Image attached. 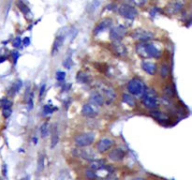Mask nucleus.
<instances>
[{
    "mask_svg": "<svg viewBox=\"0 0 192 180\" xmlns=\"http://www.w3.org/2000/svg\"><path fill=\"white\" fill-rule=\"evenodd\" d=\"M52 147H55V146L58 144L59 142V135H58V127L56 126V124H55L54 126H52Z\"/></svg>",
    "mask_w": 192,
    "mask_h": 180,
    "instance_id": "aec40b11",
    "label": "nucleus"
},
{
    "mask_svg": "<svg viewBox=\"0 0 192 180\" xmlns=\"http://www.w3.org/2000/svg\"><path fill=\"white\" fill-rule=\"evenodd\" d=\"M150 116L155 118L156 120L161 122V123H165V122H169L170 118L169 116L163 112H159V111H153L150 112Z\"/></svg>",
    "mask_w": 192,
    "mask_h": 180,
    "instance_id": "a211bd4d",
    "label": "nucleus"
},
{
    "mask_svg": "<svg viewBox=\"0 0 192 180\" xmlns=\"http://www.w3.org/2000/svg\"><path fill=\"white\" fill-rule=\"evenodd\" d=\"M99 93L102 95L104 102L106 104L113 103L116 98V93L114 91V89L112 86L104 85V84H101L99 86Z\"/></svg>",
    "mask_w": 192,
    "mask_h": 180,
    "instance_id": "20e7f679",
    "label": "nucleus"
},
{
    "mask_svg": "<svg viewBox=\"0 0 192 180\" xmlns=\"http://www.w3.org/2000/svg\"><path fill=\"white\" fill-rule=\"evenodd\" d=\"M109 158L113 161H120L125 158V151L122 148H115L110 152Z\"/></svg>",
    "mask_w": 192,
    "mask_h": 180,
    "instance_id": "ddd939ff",
    "label": "nucleus"
},
{
    "mask_svg": "<svg viewBox=\"0 0 192 180\" xmlns=\"http://www.w3.org/2000/svg\"><path fill=\"white\" fill-rule=\"evenodd\" d=\"M21 45H22V40H21L20 37H17L14 40H13V46L15 48H20Z\"/></svg>",
    "mask_w": 192,
    "mask_h": 180,
    "instance_id": "f704fd0d",
    "label": "nucleus"
},
{
    "mask_svg": "<svg viewBox=\"0 0 192 180\" xmlns=\"http://www.w3.org/2000/svg\"><path fill=\"white\" fill-rule=\"evenodd\" d=\"M3 175H7V165H6V164L3 165Z\"/></svg>",
    "mask_w": 192,
    "mask_h": 180,
    "instance_id": "79ce46f5",
    "label": "nucleus"
},
{
    "mask_svg": "<svg viewBox=\"0 0 192 180\" xmlns=\"http://www.w3.org/2000/svg\"><path fill=\"white\" fill-rule=\"evenodd\" d=\"M118 12L119 14L126 18V19H129V20H133L137 17L138 15V11L137 9L129 4H123L118 8Z\"/></svg>",
    "mask_w": 192,
    "mask_h": 180,
    "instance_id": "423d86ee",
    "label": "nucleus"
},
{
    "mask_svg": "<svg viewBox=\"0 0 192 180\" xmlns=\"http://www.w3.org/2000/svg\"><path fill=\"white\" fill-rule=\"evenodd\" d=\"M40 133H41V136L45 138L48 136L49 134V124L47 122L43 123L40 127Z\"/></svg>",
    "mask_w": 192,
    "mask_h": 180,
    "instance_id": "a878e982",
    "label": "nucleus"
},
{
    "mask_svg": "<svg viewBox=\"0 0 192 180\" xmlns=\"http://www.w3.org/2000/svg\"><path fill=\"white\" fill-rule=\"evenodd\" d=\"M183 7H184L183 3H181L179 1L173 2L172 4H170V6L167 8V11L170 14H176L183 9Z\"/></svg>",
    "mask_w": 192,
    "mask_h": 180,
    "instance_id": "6ab92c4d",
    "label": "nucleus"
},
{
    "mask_svg": "<svg viewBox=\"0 0 192 180\" xmlns=\"http://www.w3.org/2000/svg\"><path fill=\"white\" fill-rule=\"evenodd\" d=\"M90 99H91V102L92 104L96 105V106H101L104 103V99L102 95L99 93V91H94L91 96H90Z\"/></svg>",
    "mask_w": 192,
    "mask_h": 180,
    "instance_id": "2eb2a0df",
    "label": "nucleus"
},
{
    "mask_svg": "<svg viewBox=\"0 0 192 180\" xmlns=\"http://www.w3.org/2000/svg\"><path fill=\"white\" fill-rule=\"evenodd\" d=\"M12 56H13L14 63H16L17 60H18V58H19V56H20V54L17 51H14V52H12Z\"/></svg>",
    "mask_w": 192,
    "mask_h": 180,
    "instance_id": "4c0bfd02",
    "label": "nucleus"
},
{
    "mask_svg": "<svg viewBox=\"0 0 192 180\" xmlns=\"http://www.w3.org/2000/svg\"><path fill=\"white\" fill-rule=\"evenodd\" d=\"M132 37L137 40H140L141 42H145L152 40L154 38V35L150 31L144 29H137L132 33Z\"/></svg>",
    "mask_w": 192,
    "mask_h": 180,
    "instance_id": "6e6552de",
    "label": "nucleus"
},
{
    "mask_svg": "<svg viewBox=\"0 0 192 180\" xmlns=\"http://www.w3.org/2000/svg\"><path fill=\"white\" fill-rule=\"evenodd\" d=\"M63 66L65 67V68H67L68 70L70 69L71 66H72V59H71L70 56H69V57H67V58L65 59V61L63 62Z\"/></svg>",
    "mask_w": 192,
    "mask_h": 180,
    "instance_id": "473e14b6",
    "label": "nucleus"
},
{
    "mask_svg": "<svg viewBox=\"0 0 192 180\" xmlns=\"http://www.w3.org/2000/svg\"><path fill=\"white\" fill-rule=\"evenodd\" d=\"M86 175L90 179H95L96 178V174H95V171H93V170L92 171H87L86 172Z\"/></svg>",
    "mask_w": 192,
    "mask_h": 180,
    "instance_id": "e433bc0d",
    "label": "nucleus"
},
{
    "mask_svg": "<svg viewBox=\"0 0 192 180\" xmlns=\"http://www.w3.org/2000/svg\"><path fill=\"white\" fill-rule=\"evenodd\" d=\"M99 180H111V179H99Z\"/></svg>",
    "mask_w": 192,
    "mask_h": 180,
    "instance_id": "a18cd8bd",
    "label": "nucleus"
},
{
    "mask_svg": "<svg viewBox=\"0 0 192 180\" xmlns=\"http://www.w3.org/2000/svg\"><path fill=\"white\" fill-rule=\"evenodd\" d=\"M113 21L111 20V19H109V18H107V19H104V20H102L101 22H99V24L95 27V29H94V34L95 35H98L99 33H100V32H103V31H105L106 29H108L109 27H111V26H112V22Z\"/></svg>",
    "mask_w": 192,
    "mask_h": 180,
    "instance_id": "f8f14e48",
    "label": "nucleus"
},
{
    "mask_svg": "<svg viewBox=\"0 0 192 180\" xmlns=\"http://www.w3.org/2000/svg\"><path fill=\"white\" fill-rule=\"evenodd\" d=\"M45 88H46V85H42L41 87H40V91H39V99H41V97L43 96L44 92H45Z\"/></svg>",
    "mask_w": 192,
    "mask_h": 180,
    "instance_id": "58836bf2",
    "label": "nucleus"
},
{
    "mask_svg": "<svg viewBox=\"0 0 192 180\" xmlns=\"http://www.w3.org/2000/svg\"><path fill=\"white\" fill-rule=\"evenodd\" d=\"M105 165L106 164H105V161L103 160H97V159L92 161L91 164H90L91 169L93 171H98V170H99V169H101L102 167H104Z\"/></svg>",
    "mask_w": 192,
    "mask_h": 180,
    "instance_id": "b1692460",
    "label": "nucleus"
},
{
    "mask_svg": "<svg viewBox=\"0 0 192 180\" xmlns=\"http://www.w3.org/2000/svg\"><path fill=\"white\" fill-rule=\"evenodd\" d=\"M133 180H145L144 178H142V177H138V178H135Z\"/></svg>",
    "mask_w": 192,
    "mask_h": 180,
    "instance_id": "c03bdc74",
    "label": "nucleus"
},
{
    "mask_svg": "<svg viewBox=\"0 0 192 180\" xmlns=\"http://www.w3.org/2000/svg\"><path fill=\"white\" fill-rule=\"evenodd\" d=\"M23 44L25 45V46H28V45L30 44V39L28 37H25L24 41H23Z\"/></svg>",
    "mask_w": 192,
    "mask_h": 180,
    "instance_id": "a19ab883",
    "label": "nucleus"
},
{
    "mask_svg": "<svg viewBox=\"0 0 192 180\" xmlns=\"http://www.w3.org/2000/svg\"><path fill=\"white\" fill-rule=\"evenodd\" d=\"M165 93L167 94V96L168 97H170V98H172V97H173L174 96V94H175V91H174V88L172 86V85H167L166 87H165Z\"/></svg>",
    "mask_w": 192,
    "mask_h": 180,
    "instance_id": "c756f323",
    "label": "nucleus"
},
{
    "mask_svg": "<svg viewBox=\"0 0 192 180\" xmlns=\"http://www.w3.org/2000/svg\"><path fill=\"white\" fill-rule=\"evenodd\" d=\"M112 51L119 57H125L127 54V50L121 41H113L112 43Z\"/></svg>",
    "mask_w": 192,
    "mask_h": 180,
    "instance_id": "1a4fd4ad",
    "label": "nucleus"
},
{
    "mask_svg": "<svg viewBox=\"0 0 192 180\" xmlns=\"http://www.w3.org/2000/svg\"><path fill=\"white\" fill-rule=\"evenodd\" d=\"M17 6L19 8V9L22 11V12L25 14V16L26 18H31L32 17V13H31V11L29 9V8L22 1V0H18V2H17Z\"/></svg>",
    "mask_w": 192,
    "mask_h": 180,
    "instance_id": "412c9836",
    "label": "nucleus"
},
{
    "mask_svg": "<svg viewBox=\"0 0 192 180\" xmlns=\"http://www.w3.org/2000/svg\"><path fill=\"white\" fill-rule=\"evenodd\" d=\"M77 151H78V156L84 160H87L90 161L96 160V154L93 153L90 149H79Z\"/></svg>",
    "mask_w": 192,
    "mask_h": 180,
    "instance_id": "dca6fc26",
    "label": "nucleus"
},
{
    "mask_svg": "<svg viewBox=\"0 0 192 180\" xmlns=\"http://www.w3.org/2000/svg\"><path fill=\"white\" fill-rule=\"evenodd\" d=\"M142 99H143V103L146 108L150 110H154L158 107L157 94L154 89L146 88L143 95L142 96Z\"/></svg>",
    "mask_w": 192,
    "mask_h": 180,
    "instance_id": "f03ea898",
    "label": "nucleus"
},
{
    "mask_svg": "<svg viewBox=\"0 0 192 180\" xmlns=\"http://www.w3.org/2000/svg\"><path fill=\"white\" fill-rule=\"evenodd\" d=\"M22 81L21 80H17L12 86V88H10V91H9V95L10 96H14L15 94H17L19 92V90L21 89V87H22Z\"/></svg>",
    "mask_w": 192,
    "mask_h": 180,
    "instance_id": "393cba45",
    "label": "nucleus"
},
{
    "mask_svg": "<svg viewBox=\"0 0 192 180\" xmlns=\"http://www.w3.org/2000/svg\"><path fill=\"white\" fill-rule=\"evenodd\" d=\"M64 40H65V36H64V35H58L56 38L54 45H52V55H55V54H56L59 52L60 48L62 47V45H63Z\"/></svg>",
    "mask_w": 192,
    "mask_h": 180,
    "instance_id": "4468645a",
    "label": "nucleus"
},
{
    "mask_svg": "<svg viewBox=\"0 0 192 180\" xmlns=\"http://www.w3.org/2000/svg\"><path fill=\"white\" fill-rule=\"evenodd\" d=\"M77 81L81 84H89L91 82V77L89 74L85 73V72H83V71H80L78 72L77 74Z\"/></svg>",
    "mask_w": 192,
    "mask_h": 180,
    "instance_id": "5701e85b",
    "label": "nucleus"
},
{
    "mask_svg": "<svg viewBox=\"0 0 192 180\" xmlns=\"http://www.w3.org/2000/svg\"><path fill=\"white\" fill-rule=\"evenodd\" d=\"M157 11H158V9H157V8H154V9L150 11V15H151L152 17L156 16V14L157 13Z\"/></svg>",
    "mask_w": 192,
    "mask_h": 180,
    "instance_id": "ea45409f",
    "label": "nucleus"
},
{
    "mask_svg": "<svg viewBox=\"0 0 192 180\" xmlns=\"http://www.w3.org/2000/svg\"><path fill=\"white\" fill-rule=\"evenodd\" d=\"M127 1L137 7H143L146 3V0H127Z\"/></svg>",
    "mask_w": 192,
    "mask_h": 180,
    "instance_id": "7c9ffc66",
    "label": "nucleus"
},
{
    "mask_svg": "<svg viewBox=\"0 0 192 180\" xmlns=\"http://www.w3.org/2000/svg\"><path fill=\"white\" fill-rule=\"evenodd\" d=\"M6 59H7L6 56H0V63H2V62L6 61Z\"/></svg>",
    "mask_w": 192,
    "mask_h": 180,
    "instance_id": "37998d69",
    "label": "nucleus"
},
{
    "mask_svg": "<svg viewBox=\"0 0 192 180\" xmlns=\"http://www.w3.org/2000/svg\"><path fill=\"white\" fill-rule=\"evenodd\" d=\"M146 86L144 83L139 78H133L127 83V90L132 96L142 97L145 91Z\"/></svg>",
    "mask_w": 192,
    "mask_h": 180,
    "instance_id": "7ed1b4c3",
    "label": "nucleus"
},
{
    "mask_svg": "<svg viewBox=\"0 0 192 180\" xmlns=\"http://www.w3.org/2000/svg\"><path fill=\"white\" fill-rule=\"evenodd\" d=\"M113 145V141L112 139L104 138V139H101V140L98 143L97 149H98L99 152L104 153V152H106L107 150H109Z\"/></svg>",
    "mask_w": 192,
    "mask_h": 180,
    "instance_id": "9b49d317",
    "label": "nucleus"
},
{
    "mask_svg": "<svg viewBox=\"0 0 192 180\" xmlns=\"http://www.w3.org/2000/svg\"><path fill=\"white\" fill-rule=\"evenodd\" d=\"M170 73V68L168 65H162L161 66V70H160V74H161V77L163 78H166L168 77Z\"/></svg>",
    "mask_w": 192,
    "mask_h": 180,
    "instance_id": "c85d7f7f",
    "label": "nucleus"
},
{
    "mask_svg": "<svg viewBox=\"0 0 192 180\" xmlns=\"http://www.w3.org/2000/svg\"><path fill=\"white\" fill-rule=\"evenodd\" d=\"M142 69L148 74L154 75L157 72V65L152 62L144 61L142 63Z\"/></svg>",
    "mask_w": 192,
    "mask_h": 180,
    "instance_id": "f3484780",
    "label": "nucleus"
},
{
    "mask_svg": "<svg viewBox=\"0 0 192 180\" xmlns=\"http://www.w3.org/2000/svg\"><path fill=\"white\" fill-rule=\"evenodd\" d=\"M27 104L29 105V109H32L33 107V93H31L27 98Z\"/></svg>",
    "mask_w": 192,
    "mask_h": 180,
    "instance_id": "c9c22d12",
    "label": "nucleus"
},
{
    "mask_svg": "<svg viewBox=\"0 0 192 180\" xmlns=\"http://www.w3.org/2000/svg\"><path fill=\"white\" fill-rule=\"evenodd\" d=\"M56 78L57 81L63 82L66 79V73L64 72V71H57L56 74Z\"/></svg>",
    "mask_w": 192,
    "mask_h": 180,
    "instance_id": "2f4dec72",
    "label": "nucleus"
},
{
    "mask_svg": "<svg viewBox=\"0 0 192 180\" xmlns=\"http://www.w3.org/2000/svg\"><path fill=\"white\" fill-rule=\"evenodd\" d=\"M95 141V134L92 132L80 134L75 138V144L79 147H85L91 145Z\"/></svg>",
    "mask_w": 192,
    "mask_h": 180,
    "instance_id": "39448f33",
    "label": "nucleus"
},
{
    "mask_svg": "<svg viewBox=\"0 0 192 180\" xmlns=\"http://www.w3.org/2000/svg\"><path fill=\"white\" fill-rule=\"evenodd\" d=\"M56 110V108L52 107V105H51V104H46V105L43 107V112H44V115H51V114H52V112H54Z\"/></svg>",
    "mask_w": 192,
    "mask_h": 180,
    "instance_id": "cd10ccee",
    "label": "nucleus"
},
{
    "mask_svg": "<svg viewBox=\"0 0 192 180\" xmlns=\"http://www.w3.org/2000/svg\"><path fill=\"white\" fill-rule=\"evenodd\" d=\"M126 35V29L123 26H116L110 30V39L113 41H121Z\"/></svg>",
    "mask_w": 192,
    "mask_h": 180,
    "instance_id": "0eeeda50",
    "label": "nucleus"
},
{
    "mask_svg": "<svg viewBox=\"0 0 192 180\" xmlns=\"http://www.w3.org/2000/svg\"><path fill=\"white\" fill-rule=\"evenodd\" d=\"M99 114L98 106L94 104H84L82 108V115L85 117H95Z\"/></svg>",
    "mask_w": 192,
    "mask_h": 180,
    "instance_id": "9d476101",
    "label": "nucleus"
},
{
    "mask_svg": "<svg viewBox=\"0 0 192 180\" xmlns=\"http://www.w3.org/2000/svg\"><path fill=\"white\" fill-rule=\"evenodd\" d=\"M122 100H123L124 103L129 105L130 107H135L136 106V99L130 94H123L122 95Z\"/></svg>",
    "mask_w": 192,
    "mask_h": 180,
    "instance_id": "4be33fe9",
    "label": "nucleus"
},
{
    "mask_svg": "<svg viewBox=\"0 0 192 180\" xmlns=\"http://www.w3.org/2000/svg\"><path fill=\"white\" fill-rule=\"evenodd\" d=\"M136 52L143 58H159L161 56V52L155 45L146 42H140L137 44Z\"/></svg>",
    "mask_w": 192,
    "mask_h": 180,
    "instance_id": "f257e3e1",
    "label": "nucleus"
},
{
    "mask_svg": "<svg viewBox=\"0 0 192 180\" xmlns=\"http://www.w3.org/2000/svg\"><path fill=\"white\" fill-rule=\"evenodd\" d=\"M43 169H44V155L40 154L38 160V171L40 173L43 171Z\"/></svg>",
    "mask_w": 192,
    "mask_h": 180,
    "instance_id": "bb28decb",
    "label": "nucleus"
},
{
    "mask_svg": "<svg viewBox=\"0 0 192 180\" xmlns=\"http://www.w3.org/2000/svg\"><path fill=\"white\" fill-rule=\"evenodd\" d=\"M12 108H3V116L5 118H8L10 116H12Z\"/></svg>",
    "mask_w": 192,
    "mask_h": 180,
    "instance_id": "72a5a7b5",
    "label": "nucleus"
}]
</instances>
